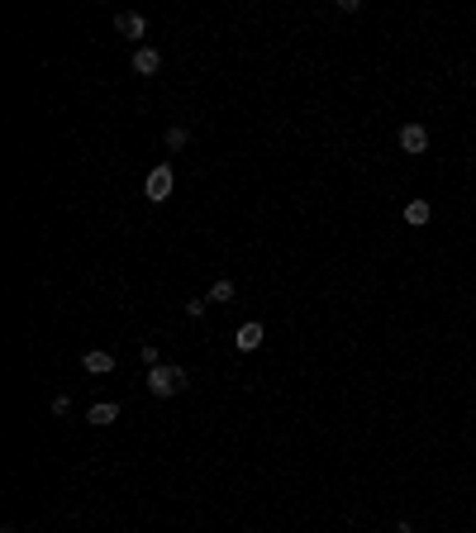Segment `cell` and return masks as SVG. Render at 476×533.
I'll list each match as a JSON object with an SVG mask.
<instances>
[{"instance_id":"8","label":"cell","mask_w":476,"mask_h":533,"mask_svg":"<svg viewBox=\"0 0 476 533\" xmlns=\"http://www.w3.org/2000/svg\"><path fill=\"white\" fill-rule=\"evenodd\" d=\"M114 419H119V405H114V400H100V405L86 409V424H91V429H110Z\"/></svg>"},{"instance_id":"12","label":"cell","mask_w":476,"mask_h":533,"mask_svg":"<svg viewBox=\"0 0 476 533\" xmlns=\"http://www.w3.org/2000/svg\"><path fill=\"white\" fill-rule=\"evenodd\" d=\"M205 310H210V300H186V314H190V319H200Z\"/></svg>"},{"instance_id":"2","label":"cell","mask_w":476,"mask_h":533,"mask_svg":"<svg viewBox=\"0 0 476 533\" xmlns=\"http://www.w3.org/2000/svg\"><path fill=\"white\" fill-rule=\"evenodd\" d=\"M172 190H176V172H172V162H158V167L148 172V181H143V195H148L153 205H162L167 195H172Z\"/></svg>"},{"instance_id":"4","label":"cell","mask_w":476,"mask_h":533,"mask_svg":"<svg viewBox=\"0 0 476 533\" xmlns=\"http://www.w3.org/2000/svg\"><path fill=\"white\" fill-rule=\"evenodd\" d=\"M262 343H267V329H262L257 319H248V324H238V333H234V348H238V352H257Z\"/></svg>"},{"instance_id":"13","label":"cell","mask_w":476,"mask_h":533,"mask_svg":"<svg viewBox=\"0 0 476 533\" xmlns=\"http://www.w3.org/2000/svg\"><path fill=\"white\" fill-rule=\"evenodd\" d=\"M158 362H162V357H158V348H153V343H143V367H158Z\"/></svg>"},{"instance_id":"3","label":"cell","mask_w":476,"mask_h":533,"mask_svg":"<svg viewBox=\"0 0 476 533\" xmlns=\"http://www.w3.org/2000/svg\"><path fill=\"white\" fill-rule=\"evenodd\" d=\"M400 153H410V157L428 153V129L419 124V119H410V124H400Z\"/></svg>"},{"instance_id":"1","label":"cell","mask_w":476,"mask_h":533,"mask_svg":"<svg viewBox=\"0 0 476 533\" xmlns=\"http://www.w3.org/2000/svg\"><path fill=\"white\" fill-rule=\"evenodd\" d=\"M143 386L158 395V400H167V395H176V391H186L190 381H186V372L181 367H172V362H158V367H148V377H143Z\"/></svg>"},{"instance_id":"7","label":"cell","mask_w":476,"mask_h":533,"mask_svg":"<svg viewBox=\"0 0 476 533\" xmlns=\"http://www.w3.org/2000/svg\"><path fill=\"white\" fill-rule=\"evenodd\" d=\"M114 24H119V33H124V38H134V43L143 48V38H148V19H143V15H134V10H124V15L114 19Z\"/></svg>"},{"instance_id":"15","label":"cell","mask_w":476,"mask_h":533,"mask_svg":"<svg viewBox=\"0 0 476 533\" xmlns=\"http://www.w3.org/2000/svg\"><path fill=\"white\" fill-rule=\"evenodd\" d=\"M396 533H419V529H414L410 519H400V529H396Z\"/></svg>"},{"instance_id":"5","label":"cell","mask_w":476,"mask_h":533,"mask_svg":"<svg viewBox=\"0 0 476 533\" xmlns=\"http://www.w3.org/2000/svg\"><path fill=\"white\" fill-rule=\"evenodd\" d=\"M129 67L139 72V77H158V67H162V53L153 43H143V48H134V58H129Z\"/></svg>"},{"instance_id":"9","label":"cell","mask_w":476,"mask_h":533,"mask_svg":"<svg viewBox=\"0 0 476 533\" xmlns=\"http://www.w3.org/2000/svg\"><path fill=\"white\" fill-rule=\"evenodd\" d=\"M428 220H433V205L428 200H410L405 205V224H410V229H424Z\"/></svg>"},{"instance_id":"6","label":"cell","mask_w":476,"mask_h":533,"mask_svg":"<svg viewBox=\"0 0 476 533\" xmlns=\"http://www.w3.org/2000/svg\"><path fill=\"white\" fill-rule=\"evenodd\" d=\"M81 367H86L91 377H110V372H114V352H110V348H91V352L81 357Z\"/></svg>"},{"instance_id":"11","label":"cell","mask_w":476,"mask_h":533,"mask_svg":"<svg viewBox=\"0 0 476 533\" xmlns=\"http://www.w3.org/2000/svg\"><path fill=\"white\" fill-rule=\"evenodd\" d=\"M210 305H229V300H234V281H229V276H220V281L210 286Z\"/></svg>"},{"instance_id":"10","label":"cell","mask_w":476,"mask_h":533,"mask_svg":"<svg viewBox=\"0 0 476 533\" xmlns=\"http://www.w3.org/2000/svg\"><path fill=\"white\" fill-rule=\"evenodd\" d=\"M162 143H167V153H181V148L190 143V129L186 124H172L167 134H162Z\"/></svg>"},{"instance_id":"14","label":"cell","mask_w":476,"mask_h":533,"mask_svg":"<svg viewBox=\"0 0 476 533\" xmlns=\"http://www.w3.org/2000/svg\"><path fill=\"white\" fill-rule=\"evenodd\" d=\"M72 409V395H53V414H67Z\"/></svg>"}]
</instances>
